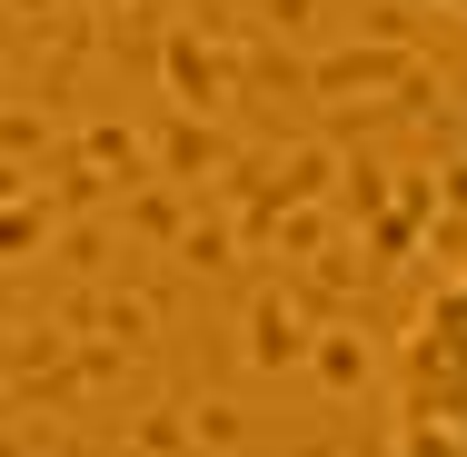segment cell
Segmentation results:
<instances>
[{"label":"cell","mask_w":467,"mask_h":457,"mask_svg":"<svg viewBox=\"0 0 467 457\" xmlns=\"http://www.w3.org/2000/svg\"><path fill=\"white\" fill-rule=\"evenodd\" d=\"M388 388H398V428H448V438H467V269L408 318Z\"/></svg>","instance_id":"6da1fadb"},{"label":"cell","mask_w":467,"mask_h":457,"mask_svg":"<svg viewBox=\"0 0 467 457\" xmlns=\"http://www.w3.org/2000/svg\"><path fill=\"white\" fill-rule=\"evenodd\" d=\"M388 457H467V438H448V428H398Z\"/></svg>","instance_id":"7a4b0ae2"}]
</instances>
